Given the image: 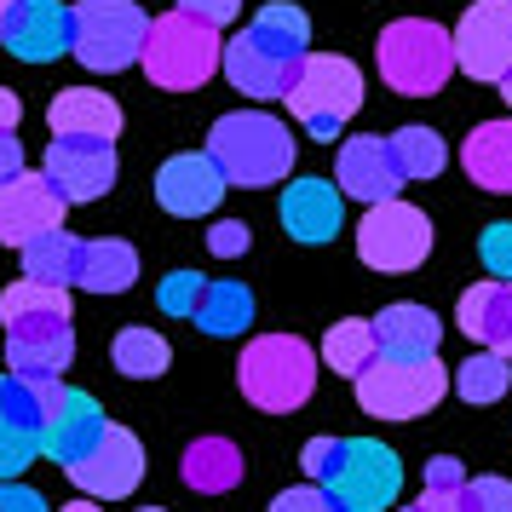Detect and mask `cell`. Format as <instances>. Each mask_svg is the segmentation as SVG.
Here are the masks:
<instances>
[{
  "mask_svg": "<svg viewBox=\"0 0 512 512\" xmlns=\"http://www.w3.org/2000/svg\"><path fill=\"white\" fill-rule=\"evenodd\" d=\"M455 64L472 81L501 87L512 70V0H472L455 24Z\"/></svg>",
  "mask_w": 512,
  "mask_h": 512,
  "instance_id": "8fae6325",
  "label": "cell"
},
{
  "mask_svg": "<svg viewBox=\"0 0 512 512\" xmlns=\"http://www.w3.org/2000/svg\"><path fill=\"white\" fill-rule=\"evenodd\" d=\"M288 110L300 116L311 139L334 144L340 127L363 110V70L351 58H334V52H305L300 81L288 87Z\"/></svg>",
  "mask_w": 512,
  "mask_h": 512,
  "instance_id": "52a82bcc",
  "label": "cell"
},
{
  "mask_svg": "<svg viewBox=\"0 0 512 512\" xmlns=\"http://www.w3.org/2000/svg\"><path fill=\"white\" fill-rule=\"evenodd\" d=\"M461 484H466V472L455 455H438V461L426 466V489H461Z\"/></svg>",
  "mask_w": 512,
  "mask_h": 512,
  "instance_id": "ee69618b",
  "label": "cell"
},
{
  "mask_svg": "<svg viewBox=\"0 0 512 512\" xmlns=\"http://www.w3.org/2000/svg\"><path fill=\"white\" fill-rule=\"evenodd\" d=\"M139 512H162V507H139Z\"/></svg>",
  "mask_w": 512,
  "mask_h": 512,
  "instance_id": "681fc988",
  "label": "cell"
},
{
  "mask_svg": "<svg viewBox=\"0 0 512 512\" xmlns=\"http://www.w3.org/2000/svg\"><path fill=\"white\" fill-rule=\"evenodd\" d=\"M64 380H29V374H0V478H18L41 443H47V420L64 403Z\"/></svg>",
  "mask_w": 512,
  "mask_h": 512,
  "instance_id": "ba28073f",
  "label": "cell"
},
{
  "mask_svg": "<svg viewBox=\"0 0 512 512\" xmlns=\"http://www.w3.org/2000/svg\"><path fill=\"white\" fill-rule=\"evenodd\" d=\"M104 409H98L87 392H64V403H58V415L47 420V443H41V455H52L58 466H75L87 449H93L98 438H104Z\"/></svg>",
  "mask_w": 512,
  "mask_h": 512,
  "instance_id": "7402d4cb",
  "label": "cell"
},
{
  "mask_svg": "<svg viewBox=\"0 0 512 512\" xmlns=\"http://www.w3.org/2000/svg\"><path fill=\"white\" fill-rule=\"evenodd\" d=\"M374 58H380V81L403 98L443 93V81L461 70L455 64V35L438 29L432 18H397V24H386L380 41H374Z\"/></svg>",
  "mask_w": 512,
  "mask_h": 512,
  "instance_id": "5b68a950",
  "label": "cell"
},
{
  "mask_svg": "<svg viewBox=\"0 0 512 512\" xmlns=\"http://www.w3.org/2000/svg\"><path fill=\"white\" fill-rule=\"evenodd\" d=\"M225 167L213 162L208 150H185V156H167L162 173H156V202H162L173 219H202L225 202Z\"/></svg>",
  "mask_w": 512,
  "mask_h": 512,
  "instance_id": "9a60e30c",
  "label": "cell"
},
{
  "mask_svg": "<svg viewBox=\"0 0 512 512\" xmlns=\"http://www.w3.org/2000/svg\"><path fill=\"white\" fill-rule=\"evenodd\" d=\"M449 386H455V380H449V369L438 363V351H432V357L380 351L369 369L357 374V409L374 415V420H415V415H426V409H438Z\"/></svg>",
  "mask_w": 512,
  "mask_h": 512,
  "instance_id": "8992f818",
  "label": "cell"
},
{
  "mask_svg": "<svg viewBox=\"0 0 512 512\" xmlns=\"http://www.w3.org/2000/svg\"><path fill=\"white\" fill-rule=\"evenodd\" d=\"M133 277H139L133 242H116V236L81 242V277H75V288H87V294H127Z\"/></svg>",
  "mask_w": 512,
  "mask_h": 512,
  "instance_id": "83f0119b",
  "label": "cell"
},
{
  "mask_svg": "<svg viewBox=\"0 0 512 512\" xmlns=\"http://www.w3.org/2000/svg\"><path fill=\"white\" fill-rule=\"evenodd\" d=\"M501 98H507V104H512V70L501 75Z\"/></svg>",
  "mask_w": 512,
  "mask_h": 512,
  "instance_id": "c3c4849f",
  "label": "cell"
},
{
  "mask_svg": "<svg viewBox=\"0 0 512 512\" xmlns=\"http://www.w3.org/2000/svg\"><path fill=\"white\" fill-rule=\"evenodd\" d=\"M0 47L12 58H24V64H52V58L75 52V6H64V0H24Z\"/></svg>",
  "mask_w": 512,
  "mask_h": 512,
  "instance_id": "2e32d148",
  "label": "cell"
},
{
  "mask_svg": "<svg viewBox=\"0 0 512 512\" xmlns=\"http://www.w3.org/2000/svg\"><path fill=\"white\" fill-rule=\"evenodd\" d=\"M70 357H75V328L70 323L6 334V369L12 374H29V380H64Z\"/></svg>",
  "mask_w": 512,
  "mask_h": 512,
  "instance_id": "44dd1931",
  "label": "cell"
},
{
  "mask_svg": "<svg viewBox=\"0 0 512 512\" xmlns=\"http://www.w3.org/2000/svg\"><path fill=\"white\" fill-rule=\"evenodd\" d=\"M190 323L213 334V340H231L242 328L254 323V294L242 288V282H208V300L196 305V317Z\"/></svg>",
  "mask_w": 512,
  "mask_h": 512,
  "instance_id": "f546056e",
  "label": "cell"
},
{
  "mask_svg": "<svg viewBox=\"0 0 512 512\" xmlns=\"http://www.w3.org/2000/svg\"><path fill=\"white\" fill-rule=\"evenodd\" d=\"M47 173L52 185L75 202H98V196H110L116 185V139H98V133H52L47 144Z\"/></svg>",
  "mask_w": 512,
  "mask_h": 512,
  "instance_id": "7c38bea8",
  "label": "cell"
},
{
  "mask_svg": "<svg viewBox=\"0 0 512 512\" xmlns=\"http://www.w3.org/2000/svg\"><path fill=\"white\" fill-rule=\"evenodd\" d=\"M70 472V484L81 489V495H93V501H121V495H133L144 478V443L127 432V426H104V438L81 455L75 466H64Z\"/></svg>",
  "mask_w": 512,
  "mask_h": 512,
  "instance_id": "4fadbf2b",
  "label": "cell"
},
{
  "mask_svg": "<svg viewBox=\"0 0 512 512\" xmlns=\"http://www.w3.org/2000/svg\"><path fill=\"white\" fill-rule=\"evenodd\" d=\"M0 512H47V495L18 478H0Z\"/></svg>",
  "mask_w": 512,
  "mask_h": 512,
  "instance_id": "60d3db41",
  "label": "cell"
},
{
  "mask_svg": "<svg viewBox=\"0 0 512 512\" xmlns=\"http://www.w3.org/2000/svg\"><path fill=\"white\" fill-rule=\"evenodd\" d=\"M455 323H461L466 340H478V346L512 357V282L489 277V282H478V288H466Z\"/></svg>",
  "mask_w": 512,
  "mask_h": 512,
  "instance_id": "ffe728a7",
  "label": "cell"
},
{
  "mask_svg": "<svg viewBox=\"0 0 512 512\" xmlns=\"http://www.w3.org/2000/svg\"><path fill=\"white\" fill-rule=\"evenodd\" d=\"M271 512H346V507L334 501V489H323V484H300V489H282L277 501H271Z\"/></svg>",
  "mask_w": 512,
  "mask_h": 512,
  "instance_id": "f35d334b",
  "label": "cell"
},
{
  "mask_svg": "<svg viewBox=\"0 0 512 512\" xmlns=\"http://www.w3.org/2000/svg\"><path fill=\"white\" fill-rule=\"evenodd\" d=\"M374 357H380V334H374V317H346V323H334L328 328V340H323V363L334 374H357L369 369Z\"/></svg>",
  "mask_w": 512,
  "mask_h": 512,
  "instance_id": "4dcf8cb0",
  "label": "cell"
},
{
  "mask_svg": "<svg viewBox=\"0 0 512 512\" xmlns=\"http://www.w3.org/2000/svg\"><path fill=\"white\" fill-rule=\"evenodd\" d=\"M24 173V144H18V127H0V185Z\"/></svg>",
  "mask_w": 512,
  "mask_h": 512,
  "instance_id": "b9f144b4",
  "label": "cell"
},
{
  "mask_svg": "<svg viewBox=\"0 0 512 512\" xmlns=\"http://www.w3.org/2000/svg\"><path fill=\"white\" fill-rule=\"evenodd\" d=\"M144 35H150V18L139 0H75V58L87 70H133L144 58Z\"/></svg>",
  "mask_w": 512,
  "mask_h": 512,
  "instance_id": "9c48e42d",
  "label": "cell"
},
{
  "mask_svg": "<svg viewBox=\"0 0 512 512\" xmlns=\"http://www.w3.org/2000/svg\"><path fill=\"white\" fill-rule=\"evenodd\" d=\"M24 277L75 288V277H81V242H75L64 225H58V231H41L35 242H24Z\"/></svg>",
  "mask_w": 512,
  "mask_h": 512,
  "instance_id": "f1b7e54d",
  "label": "cell"
},
{
  "mask_svg": "<svg viewBox=\"0 0 512 512\" xmlns=\"http://www.w3.org/2000/svg\"><path fill=\"white\" fill-rule=\"evenodd\" d=\"M139 70L150 75V87H162V93H196L202 81H213V75L225 70L219 24L196 18V12H185V6H173V12H162V18H150Z\"/></svg>",
  "mask_w": 512,
  "mask_h": 512,
  "instance_id": "7a4b0ae2",
  "label": "cell"
},
{
  "mask_svg": "<svg viewBox=\"0 0 512 512\" xmlns=\"http://www.w3.org/2000/svg\"><path fill=\"white\" fill-rule=\"evenodd\" d=\"M346 225V190L328 185V179H294L282 190V231L317 248V242H334Z\"/></svg>",
  "mask_w": 512,
  "mask_h": 512,
  "instance_id": "d6986e66",
  "label": "cell"
},
{
  "mask_svg": "<svg viewBox=\"0 0 512 512\" xmlns=\"http://www.w3.org/2000/svg\"><path fill=\"white\" fill-rule=\"evenodd\" d=\"M208 156L225 167V179L242 190L259 185H282L294 167V139L277 116L265 110H231L208 127Z\"/></svg>",
  "mask_w": 512,
  "mask_h": 512,
  "instance_id": "3957f363",
  "label": "cell"
},
{
  "mask_svg": "<svg viewBox=\"0 0 512 512\" xmlns=\"http://www.w3.org/2000/svg\"><path fill=\"white\" fill-rule=\"evenodd\" d=\"M0 323H6V334H18V328H47V323H70V288L18 277L6 294H0Z\"/></svg>",
  "mask_w": 512,
  "mask_h": 512,
  "instance_id": "d4e9b609",
  "label": "cell"
},
{
  "mask_svg": "<svg viewBox=\"0 0 512 512\" xmlns=\"http://www.w3.org/2000/svg\"><path fill=\"white\" fill-rule=\"evenodd\" d=\"M305 58H282L277 47H265L254 29H242L236 41H225V81L248 98H288V87L300 81Z\"/></svg>",
  "mask_w": 512,
  "mask_h": 512,
  "instance_id": "e0dca14e",
  "label": "cell"
},
{
  "mask_svg": "<svg viewBox=\"0 0 512 512\" xmlns=\"http://www.w3.org/2000/svg\"><path fill=\"white\" fill-rule=\"evenodd\" d=\"M334 179L346 190L351 202H386L403 190V173H397V156H392V139H380V133H363V139H346L340 144V162H334Z\"/></svg>",
  "mask_w": 512,
  "mask_h": 512,
  "instance_id": "ac0fdd59",
  "label": "cell"
},
{
  "mask_svg": "<svg viewBox=\"0 0 512 512\" xmlns=\"http://www.w3.org/2000/svg\"><path fill=\"white\" fill-rule=\"evenodd\" d=\"M461 162L472 185L495 190V196H512V116L507 121H478L461 144Z\"/></svg>",
  "mask_w": 512,
  "mask_h": 512,
  "instance_id": "603a6c76",
  "label": "cell"
},
{
  "mask_svg": "<svg viewBox=\"0 0 512 512\" xmlns=\"http://www.w3.org/2000/svg\"><path fill=\"white\" fill-rule=\"evenodd\" d=\"M236 386L265 415H294L317 392V351L300 334H259L236 363Z\"/></svg>",
  "mask_w": 512,
  "mask_h": 512,
  "instance_id": "277c9868",
  "label": "cell"
},
{
  "mask_svg": "<svg viewBox=\"0 0 512 512\" xmlns=\"http://www.w3.org/2000/svg\"><path fill=\"white\" fill-rule=\"evenodd\" d=\"M58 512H104V507H98L93 495H81V501H64V507H58Z\"/></svg>",
  "mask_w": 512,
  "mask_h": 512,
  "instance_id": "7dc6e473",
  "label": "cell"
},
{
  "mask_svg": "<svg viewBox=\"0 0 512 512\" xmlns=\"http://www.w3.org/2000/svg\"><path fill=\"white\" fill-rule=\"evenodd\" d=\"M64 208H70V196L52 185V173H18V179H6L0 185V242L6 248H24L35 242L41 231H58L64 225Z\"/></svg>",
  "mask_w": 512,
  "mask_h": 512,
  "instance_id": "5bb4252c",
  "label": "cell"
},
{
  "mask_svg": "<svg viewBox=\"0 0 512 512\" xmlns=\"http://www.w3.org/2000/svg\"><path fill=\"white\" fill-rule=\"evenodd\" d=\"M300 466L311 484L334 489L346 512H386L403 495V461L374 438H311Z\"/></svg>",
  "mask_w": 512,
  "mask_h": 512,
  "instance_id": "6da1fadb",
  "label": "cell"
},
{
  "mask_svg": "<svg viewBox=\"0 0 512 512\" xmlns=\"http://www.w3.org/2000/svg\"><path fill=\"white\" fill-rule=\"evenodd\" d=\"M374 334H380V351H397V357H432L443 340V323L426 311V305L397 300L374 317Z\"/></svg>",
  "mask_w": 512,
  "mask_h": 512,
  "instance_id": "484cf974",
  "label": "cell"
},
{
  "mask_svg": "<svg viewBox=\"0 0 512 512\" xmlns=\"http://www.w3.org/2000/svg\"><path fill=\"white\" fill-rule=\"evenodd\" d=\"M179 478L196 495H225V489L242 484V449L231 438H196L179 461Z\"/></svg>",
  "mask_w": 512,
  "mask_h": 512,
  "instance_id": "4316f807",
  "label": "cell"
},
{
  "mask_svg": "<svg viewBox=\"0 0 512 512\" xmlns=\"http://www.w3.org/2000/svg\"><path fill=\"white\" fill-rule=\"evenodd\" d=\"M208 300V277L202 271H167L162 288H156V305L167 317H196V305Z\"/></svg>",
  "mask_w": 512,
  "mask_h": 512,
  "instance_id": "d590c367",
  "label": "cell"
},
{
  "mask_svg": "<svg viewBox=\"0 0 512 512\" xmlns=\"http://www.w3.org/2000/svg\"><path fill=\"white\" fill-rule=\"evenodd\" d=\"M18 6H24V0H0V41H6V29H12V18H18Z\"/></svg>",
  "mask_w": 512,
  "mask_h": 512,
  "instance_id": "bcb514c9",
  "label": "cell"
},
{
  "mask_svg": "<svg viewBox=\"0 0 512 512\" xmlns=\"http://www.w3.org/2000/svg\"><path fill=\"white\" fill-rule=\"evenodd\" d=\"M426 254H432V219H426L415 202L386 196V202H374V208L363 213V225H357V259H363L369 271L403 277V271L426 265Z\"/></svg>",
  "mask_w": 512,
  "mask_h": 512,
  "instance_id": "30bf717a",
  "label": "cell"
},
{
  "mask_svg": "<svg viewBox=\"0 0 512 512\" xmlns=\"http://www.w3.org/2000/svg\"><path fill=\"white\" fill-rule=\"evenodd\" d=\"M248 242H254V231H248L242 219H219V225L208 231V248H213L219 259H236V254H248Z\"/></svg>",
  "mask_w": 512,
  "mask_h": 512,
  "instance_id": "ab89813d",
  "label": "cell"
},
{
  "mask_svg": "<svg viewBox=\"0 0 512 512\" xmlns=\"http://www.w3.org/2000/svg\"><path fill=\"white\" fill-rule=\"evenodd\" d=\"M392 156H397V173L403 179H438L443 162H449V150H443V139L432 127H397Z\"/></svg>",
  "mask_w": 512,
  "mask_h": 512,
  "instance_id": "e575fe53",
  "label": "cell"
},
{
  "mask_svg": "<svg viewBox=\"0 0 512 512\" xmlns=\"http://www.w3.org/2000/svg\"><path fill=\"white\" fill-rule=\"evenodd\" d=\"M478 259H484L489 277H507L512 282V219H495L478 242Z\"/></svg>",
  "mask_w": 512,
  "mask_h": 512,
  "instance_id": "8d00e7d4",
  "label": "cell"
},
{
  "mask_svg": "<svg viewBox=\"0 0 512 512\" xmlns=\"http://www.w3.org/2000/svg\"><path fill=\"white\" fill-rule=\"evenodd\" d=\"M179 6H185V12H196V18H208V24H219V29L242 12V0H179Z\"/></svg>",
  "mask_w": 512,
  "mask_h": 512,
  "instance_id": "7bdbcfd3",
  "label": "cell"
},
{
  "mask_svg": "<svg viewBox=\"0 0 512 512\" xmlns=\"http://www.w3.org/2000/svg\"><path fill=\"white\" fill-rule=\"evenodd\" d=\"M248 29H254L265 47H277L282 58H305V52H311V18H305L294 0H271V6H259V18Z\"/></svg>",
  "mask_w": 512,
  "mask_h": 512,
  "instance_id": "1f68e13d",
  "label": "cell"
},
{
  "mask_svg": "<svg viewBox=\"0 0 512 512\" xmlns=\"http://www.w3.org/2000/svg\"><path fill=\"white\" fill-rule=\"evenodd\" d=\"M121 104L98 87H64L47 104V127L52 133H98V139H116L121 133Z\"/></svg>",
  "mask_w": 512,
  "mask_h": 512,
  "instance_id": "cb8c5ba5",
  "label": "cell"
},
{
  "mask_svg": "<svg viewBox=\"0 0 512 512\" xmlns=\"http://www.w3.org/2000/svg\"><path fill=\"white\" fill-rule=\"evenodd\" d=\"M110 357H116V369L127 374V380H156V374H167V363H173V346H167L156 328H121Z\"/></svg>",
  "mask_w": 512,
  "mask_h": 512,
  "instance_id": "d6a6232c",
  "label": "cell"
},
{
  "mask_svg": "<svg viewBox=\"0 0 512 512\" xmlns=\"http://www.w3.org/2000/svg\"><path fill=\"white\" fill-rule=\"evenodd\" d=\"M461 501L466 512H512V484L507 478H466Z\"/></svg>",
  "mask_w": 512,
  "mask_h": 512,
  "instance_id": "74e56055",
  "label": "cell"
},
{
  "mask_svg": "<svg viewBox=\"0 0 512 512\" xmlns=\"http://www.w3.org/2000/svg\"><path fill=\"white\" fill-rule=\"evenodd\" d=\"M512 386V357H501V351H472L461 369H455V392L466 397V403H501Z\"/></svg>",
  "mask_w": 512,
  "mask_h": 512,
  "instance_id": "836d02e7",
  "label": "cell"
},
{
  "mask_svg": "<svg viewBox=\"0 0 512 512\" xmlns=\"http://www.w3.org/2000/svg\"><path fill=\"white\" fill-rule=\"evenodd\" d=\"M18 121H24V98L0 87V127H18Z\"/></svg>",
  "mask_w": 512,
  "mask_h": 512,
  "instance_id": "f6af8a7d",
  "label": "cell"
}]
</instances>
